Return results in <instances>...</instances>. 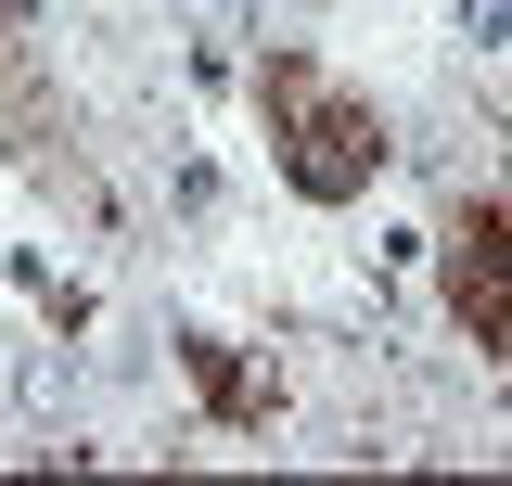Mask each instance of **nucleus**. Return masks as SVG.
<instances>
[{
	"label": "nucleus",
	"mask_w": 512,
	"mask_h": 486,
	"mask_svg": "<svg viewBox=\"0 0 512 486\" xmlns=\"http://www.w3.org/2000/svg\"><path fill=\"white\" fill-rule=\"evenodd\" d=\"M436 282H448V320H461V346L512 359V205H500V192L448 218V256H436Z\"/></svg>",
	"instance_id": "obj_2"
},
{
	"label": "nucleus",
	"mask_w": 512,
	"mask_h": 486,
	"mask_svg": "<svg viewBox=\"0 0 512 486\" xmlns=\"http://www.w3.org/2000/svg\"><path fill=\"white\" fill-rule=\"evenodd\" d=\"M180 359H192V384H205V410H218V423H256V384L231 371V346H205V333H192Z\"/></svg>",
	"instance_id": "obj_3"
},
{
	"label": "nucleus",
	"mask_w": 512,
	"mask_h": 486,
	"mask_svg": "<svg viewBox=\"0 0 512 486\" xmlns=\"http://www.w3.org/2000/svg\"><path fill=\"white\" fill-rule=\"evenodd\" d=\"M461 26L474 39H512V0H461Z\"/></svg>",
	"instance_id": "obj_4"
},
{
	"label": "nucleus",
	"mask_w": 512,
	"mask_h": 486,
	"mask_svg": "<svg viewBox=\"0 0 512 486\" xmlns=\"http://www.w3.org/2000/svg\"><path fill=\"white\" fill-rule=\"evenodd\" d=\"M256 116H269V167L308 205H359L384 180V116L308 52H256Z\"/></svg>",
	"instance_id": "obj_1"
}]
</instances>
